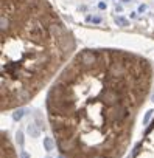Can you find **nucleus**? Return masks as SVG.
Returning a JSON list of instances; mask_svg holds the SVG:
<instances>
[{"label":"nucleus","mask_w":154,"mask_h":158,"mask_svg":"<svg viewBox=\"0 0 154 158\" xmlns=\"http://www.w3.org/2000/svg\"><path fill=\"white\" fill-rule=\"evenodd\" d=\"M154 68L132 51H78L51 82L47 118L65 158H123L151 92Z\"/></svg>","instance_id":"1"},{"label":"nucleus","mask_w":154,"mask_h":158,"mask_svg":"<svg viewBox=\"0 0 154 158\" xmlns=\"http://www.w3.org/2000/svg\"><path fill=\"white\" fill-rule=\"evenodd\" d=\"M0 110L24 107L55 81L76 42L47 0H0Z\"/></svg>","instance_id":"2"},{"label":"nucleus","mask_w":154,"mask_h":158,"mask_svg":"<svg viewBox=\"0 0 154 158\" xmlns=\"http://www.w3.org/2000/svg\"><path fill=\"white\" fill-rule=\"evenodd\" d=\"M132 158H154V119L146 127L140 143L135 146Z\"/></svg>","instance_id":"3"},{"label":"nucleus","mask_w":154,"mask_h":158,"mask_svg":"<svg viewBox=\"0 0 154 158\" xmlns=\"http://www.w3.org/2000/svg\"><path fill=\"white\" fill-rule=\"evenodd\" d=\"M2 158H17L14 146L7 132H2Z\"/></svg>","instance_id":"4"},{"label":"nucleus","mask_w":154,"mask_h":158,"mask_svg":"<svg viewBox=\"0 0 154 158\" xmlns=\"http://www.w3.org/2000/svg\"><path fill=\"white\" fill-rule=\"evenodd\" d=\"M27 132H28V135H30L31 138H37V136L41 135V130L37 129V126H36L34 123H30V124H28Z\"/></svg>","instance_id":"5"},{"label":"nucleus","mask_w":154,"mask_h":158,"mask_svg":"<svg viewBox=\"0 0 154 158\" xmlns=\"http://www.w3.org/2000/svg\"><path fill=\"white\" fill-rule=\"evenodd\" d=\"M55 147H56V141H55L53 138H50V136L44 138V149H45L47 152H51V150H55Z\"/></svg>","instance_id":"6"},{"label":"nucleus","mask_w":154,"mask_h":158,"mask_svg":"<svg viewBox=\"0 0 154 158\" xmlns=\"http://www.w3.org/2000/svg\"><path fill=\"white\" fill-rule=\"evenodd\" d=\"M13 118H14V121H20L24 118V109L22 107L20 109H16V112L13 113Z\"/></svg>","instance_id":"7"},{"label":"nucleus","mask_w":154,"mask_h":158,"mask_svg":"<svg viewBox=\"0 0 154 158\" xmlns=\"http://www.w3.org/2000/svg\"><path fill=\"white\" fill-rule=\"evenodd\" d=\"M115 23L117 25H120V27H128L129 23H128V20L126 19H123V17H115Z\"/></svg>","instance_id":"8"},{"label":"nucleus","mask_w":154,"mask_h":158,"mask_svg":"<svg viewBox=\"0 0 154 158\" xmlns=\"http://www.w3.org/2000/svg\"><path fill=\"white\" fill-rule=\"evenodd\" d=\"M16 138H17V143H19V146H20V147H24V133H22L20 130L16 133Z\"/></svg>","instance_id":"9"},{"label":"nucleus","mask_w":154,"mask_h":158,"mask_svg":"<svg viewBox=\"0 0 154 158\" xmlns=\"http://www.w3.org/2000/svg\"><path fill=\"white\" fill-rule=\"evenodd\" d=\"M151 115H152V110H148V112H146V115H145V119H143V124H145V126L149 123V118H151Z\"/></svg>","instance_id":"10"},{"label":"nucleus","mask_w":154,"mask_h":158,"mask_svg":"<svg viewBox=\"0 0 154 158\" xmlns=\"http://www.w3.org/2000/svg\"><path fill=\"white\" fill-rule=\"evenodd\" d=\"M20 158H31V156H30V153L27 150H22L20 152Z\"/></svg>","instance_id":"11"},{"label":"nucleus","mask_w":154,"mask_h":158,"mask_svg":"<svg viewBox=\"0 0 154 158\" xmlns=\"http://www.w3.org/2000/svg\"><path fill=\"white\" fill-rule=\"evenodd\" d=\"M98 8H100V10H106V3H104V2H100V3H98Z\"/></svg>","instance_id":"12"},{"label":"nucleus","mask_w":154,"mask_h":158,"mask_svg":"<svg viewBox=\"0 0 154 158\" xmlns=\"http://www.w3.org/2000/svg\"><path fill=\"white\" fill-rule=\"evenodd\" d=\"M145 10H146V6H145V5H140V8H139V11H140V13H143Z\"/></svg>","instance_id":"13"},{"label":"nucleus","mask_w":154,"mask_h":158,"mask_svg":"<svg viewBox=\"0 0 154 158\" xmlns=\"http://www.w3.org/2000/svg\"><path fill=\"white\" fill-rule=\"evenodd\" d=\"M61 158H65V156H62V155H61Z\"/></svg>","instance_id":"14"},{"label":"nucleus","mask_w":154,"mask_h":158,"mask_svg":"<svg viewBox=\"0 0 154 158\" xmlns=\"http://www.w3.org/2000/svg\"><path fill=\"white\" fill-rule=\"evenodd\" d=\"M47 158H51V156H47Z\"/></svg>","instance_id":"15"},{"label":"nucleus","mask_w":154,"mask_h":158,"mask_svg":"<svg viewBox=\"0 0 154 158\" xmlns=\"http://www.w3.org/2000/svg\"><path fill=\"white\" fill-rule=\"evenodd\" d=\"M128 158H131V156H128Z\"/></svg>","instance_id":"16"}]
</instances>
